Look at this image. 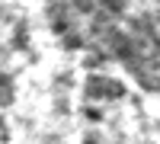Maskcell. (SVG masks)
Instances as JSON below:
<instances>
[{
	"label": "cell",
	"instance_id": "6da1fadb",
	"mask_svg": "<svg viewBox=\"0 0 160 144\" xmlns=\"http://www.w3.org/2000/svg\"><path fill=\"white\" fill-rule=\"evenodd\" d=\"M83 93H87V99H106V102H115V99L125 96V83L115 80V77H109V74H90Z\"/></svg>",
	"mask_w": 160,
	"mask_h": 144
},
{
	"label": "cell",
	"instance_id": "7a4b0ae2",
	"mask_svg": "<svg viewBox=\"0 0 160 144\" xmlns=\"http://www.w3.org/2000/svg\"><path fill=\"white\" fill-rule=\"evenodd\" d=\"M83 119H87V122H99V119H102V112H99L96 106H93V109L87 106V109H83Z\"/></svg>",
	"mask_w": 160,
	"mask_h": 144
},
{
	"label": "cell",
	"instance_id": "3957f363",
	"mask_svg": "<svg viewBox=\"0 0 160 144\" xmlns=\"http://www.w3.org/2000/svg\"><path fill=\"white\" fill-rule=\"evenodd\" d=\"M3 87H10V77H7V74H0V90H3Z\"/></svg>",
	"mask_w": 160,
	"mask_h": 144
}]
</instances>
